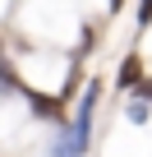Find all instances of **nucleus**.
<instances>
[{"label":"nucleus","mask_w":152,"mask_h":157,"mask_svg":"<svg viewBox=\"0 0 152 157\" xmlns=\"http://www.w3.org/2000/svg\"><path fill=\"white\" fill-rule=\"evenodd\" d=\"M134 83H143V60L138 56H129L120 65V88H134Z\"/></svg>","instance_id":"7ed1b4c3"},{"label":"nucleus","mask_w":152,"mask_h":157,"mask_svg":"<svg viewBox=\"0 0 152 157\" xmlns=\"http://www.w3.org/2000/svg\"><path fill=\"white\" fill-rule=\"evenodd\" d=\"M9 93H23V83H19L14 65H9V60H0V97H9Z\"/></svg>","instance_id":"39448f33"},{"label":"nucleus","mask_w":152,"mask_h":157,"mask_svg":"<svg viewBox=\"0 0 152 157\" xmlns=\"http://www.w3.org/2000/svg\"><path fill=\"white\" fill-rule=\"evenodd\" d=\"M138 23H143V28L152 23V0H138Z\"/></svg>","instance_id":"423d86ee"},{"label":"nucleus","mask_w":152,"mask_h":157,"mask_svg":"<svg viewBox=\"0 0 152 157\" xmlns=\"http://www.w3.org/2000/svg\"><path fill=\"white\" fill-rule=\"evenodd\" d=\"M124 116H129V120H134V125H147V116H152V102H147V97H138V93H134V97H129V106H124Z\"/></svg>","instance_id":"20e7f679"},{"label":"nucleus","mask_w":152,"mask_h":157,"mask_svg":"<svg viewBox=\"0 0 152 157\" xmlns=\"http://www.w3.org/2000/svg\"><path fill=\"white\" fill-rule=\"evenodd\" d=\"M23 97L32 102V116H46V120H65V111H60V102H55V97H42V93H32V88H23Z\"/></svg>","instance_id":"f03ea898"},{"label":"nucleus","mask_w":152,"mask_h":157,"mask_svg":"<svg viewBox=\"0 0 152 157\" xmlns=\"http://www.w3.org/2000/svg\"><path fill=\"white\" fill-rule=\"evenodd\" d=\"M138 97H147V102H152V78H143V83H138Z\"/></svg>","instance_id":"0eeeda50"},{"label":"nucleus","mask_w":152,"mask_h":157,"mask_svg":"<svg viewBox=\"0 0 152 157\" xmlns=\"http://www.w3.org/2000/svg\"><path fill=\"white\" fill-rule=\"evenodd\" d=\"M97 97H102V83L92 78V83L83 88V97H79L74 125H69L65 139L55 143V157H83V152H88V143H92V111H97Z\"/></svg>","instance_id":"f257e3e1"},{"label":"nucleus","mask_w":152,"mask_h":157,"mask_svg":"<svg viewBox=\"0 0 152 157\" xmlns=\"http://www.w3.org/2000/svg\"><path fill=\"white\" fill-rule=\"evenodd\" d=\"M120 5H124V0H111V10H120Z\"/></svg>","instance_id":"6e6552de"}]
</instances>
